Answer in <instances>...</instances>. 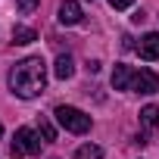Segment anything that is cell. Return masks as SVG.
<instances>
[{"label": "cell", "instance_id": "6da1fadb", "mask_svg": "<svg viewBox=\"0 0 159 159\" xmlns=\"http://www.w3.org/2000/svg\"><path fill=\"white\" fill-rule=\"evenodd\" d=\"M44 88H47V66L41 56H28L10 69V91L16 97L31 100V97L44 94Z\"/></svg>", "mask_w": 159, "mask_h": 159}, {"label": "cell", "instance_id": "7a4b0ae2", "mask_svg": "<svg viewBox=\"0 0 159 159\" xmlns=\"http://www.w3.org/2000/svg\"><path fill=\"white\" fill-rule=\"evenodd\" d=\"M56 122L66 128V131H72V134H88L91 131V116H84L81 109H75V106H56Z\"/></svg>", "mask_w": 159, "mask_h": 159}, {"label": "cell", "instance_id": "3957f363", "mask_svg": "<svg viewBox=\"0 0 159 159\" xmlns=\"http://www.w3.org/2000/svg\"><path fill=\"white\" fill-rule=\"evenodd\" d=\"M10 153H13L16 159H19V156H34V153H41V140H38V134H34L31 128H19V131L13 134Z\"/></svg>", "mask_w": 159, "mask_h": 159}, {"label": "cell", "instance_id": "277c9868", "mask_svg": "<svg viewBox=\"0 0 159 159\" xmlns=\"http://www.w3.org/2000/svg\"><path fill=\"white\" fill-rule=\"evenodd\" d=\"M131 91H137V94H156V91H159V75L150 72V69L134 72V78H131Z\"/></svg>", "mask_w": 159, "mask_h": 159}, {"label": "cell", "instance_id": "5b68a950", "mask_svg": "<svg viewBox=\"0 0 159 159\" xmlns=\"http://www.w3.org/2000/svg\"><path fill=\"white\" fill-rule=\"evenodd\" d=\"M137 53H140V59H159V31L143 34L137 44Z\"/></svg>", "mask_w": 159, "mask_h": 159}, {"label": "cell", "instance_id": "8992f818", "mask_svg": "<svg viewBox=\"0 0 159 159\" xmlns=\"http://www.w3.org/2000/svg\"><path fill=\"white\" fill-rule=\"evenodd\" d=\"M59 22H62V25L81 22V7H78L75 0H62V3H59Z\"/></svg>", "mask_w": 159, "mask_h": 159}, {"label": "cell", "instance_id": "52a82bcc", "mask_svg": "<svg viewBox=\"0 0 159 159\" xmlns=\"http://www.w3.org/2000/svg\"><path fill=\"white\" fill-rule=\"evenodd\" d=\"M131 78H134V72L128 66H116L112 69V88L116 91H131Z\"/></svg>", "mask_w": 159, "mask_h": 159}, {"label": "cell", "instance_id": "ba28073f", "mask_svg": "<svg viewBox=\"0 0 159 159\" xmlns=\"http://www.w3.org/2000/svg\"><path fill=\"white\" fill-rule=\"evenodd\" d=\"M53 75L59 78V81H66V78H72L75 75V62H72V56H56V62H53Z\"/></svg>", "mask_w": 159, "mask_h": 159}, {"label": "cell", "instance_id": "9c48e42d", "mask_svg": "<svg viewBox=\"0 0 159 159\" xmlns=\"http://www.w3.org/2000/svg\"><path fill=\"white\" fill-rule=\"evenodd\" d=\"M140 125H143V128H156V125H159V106H153V103L143 106V109H140Z\"/></svg>", "mask_w": 159, "mask_h": 159}, {"label": "cell", "instance_id": "30bf717a", "mask_svg": "<svg viewBox=\"0 0 159 159\" xmlns=\"http://www.w3.org/2000/svg\"><path fill=\"white\" fill-rule=\"evenodd\" d=\"M100 156H103V150L97 143H84V147L75 150V159H100Z\"/></svg>", "mask_w": 159, "mask_h": 159}, {"label": "cell", "instance_id": "8fae6325", "mask_svg": "<svg viewBox=\"0 0 159 159\" xmlns=\"http://www.w3.org/2000/svg\"><path fill=\"white\" fill-rule=\"evenodd\" d=\"M31 41H38V34L31 28H25V25L13 28V44H31Z\"/></svg>", "mask_w": 159, "mask_h": 159}, {"label": "cell", "instance_id": "7c38bea8", "mask_svg": "<svg viewBox=\"0 0 159 159\" xmlns=\"http://www.w3.org/2000/svg\"><path fill=\"white\" fill-rule=\"evenodd\" d=\"M38 134H41L47 143H50V140H56V131H53V125H50L47 119H41V122H38Z\"/></svg>", "mask_w": 159, "mask_h": 159}, {"label": "cell", "instance_id": "4fadbf2b", "mask_svg": "<svg viewBox=\"0 0 159 159\" xmlns=\"http://www.w3.org/2000/svg\"><path fill=\"white\" fill-rule=\"evenodd\" d=\"M16 3H19V10H22V13H34L41 0H16Z\"/></svg>", "mask_w": 159, "mask_h": 159}, {"label": "cell", "instance_id": "5bb4252c", "mask_svg": "<svg viewBox=\"0 0 159 159\" xmlns=\"http://www.w3.org/2000/svg\"><path fill=\"white\" fill-rule=\"evenodd\" d=\"M109 3H112V10H128L134 0H109Z\"/></svg>", "mask_w": 159, "mask_h": 159}, {"label": "cell", "instance_id": "9a60e30c", "mask_svg": "<svg viewBox=\"0 0 159 159\" xmlns=\"http://www.w3.org/2000/svg\"><path fill=\"white\" fill-rule=\"evenodd\" d=\"M0 137H3V125H0Z\"/></svg>", "mask_w": 159, "mask_h": 159}]
</instances>
